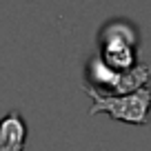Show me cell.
<instances>
[{
    "label": "cell",
    "instance_id": "1",
    "mask_svg": "<svg viewBox=\"0 0 151 151\" xmlns=\"http://www.w3.org/2000/svg\"><path fill=\"white\" fill-rule=\"evenodd\" d=\"M85 91L91 96L93 104H91L89 113H107L109 118L118 120V122L127 124H149V111H151V89L142 87L138 91L124 96H102L93 91L91 87H85Z\"/></svg>",
    "mask_w": 151,
    "mask_h": 151
},
{
    "label": "cell",
    "instance_id": "2",
    "mask_svg": "<svg viewBox=\"0 0 151 151\" xmlns=\"http://www.w3.org/2000/svg\"><path fill=\"white\" fill-rule=\"evenodd\" d=\"M89 69L98 85L111 89V93L107 96H124V93H131V91H138L142 87H147V82L151 78V67L147 65L133 67L129 71H111L109 67L102 65V60H93V65Z\"/></svg>",
    "mask_w": 151,
    "mask_h": 151
},
{
    "label": "cell",
    "instance_id": "3",
    "mask_svg": "<svg viewBox=\"0 0 151 151\" xmlns=\"http://www.w3.org/2000/svg\"><path fill=\"white\" fill-rule=\"evenodd\" d=\"M27 122L20 111H9L0 120V151H24Z\"/></svg>",
    "mask_w": 151,
    "mask_h": 151
}]
</instances>
